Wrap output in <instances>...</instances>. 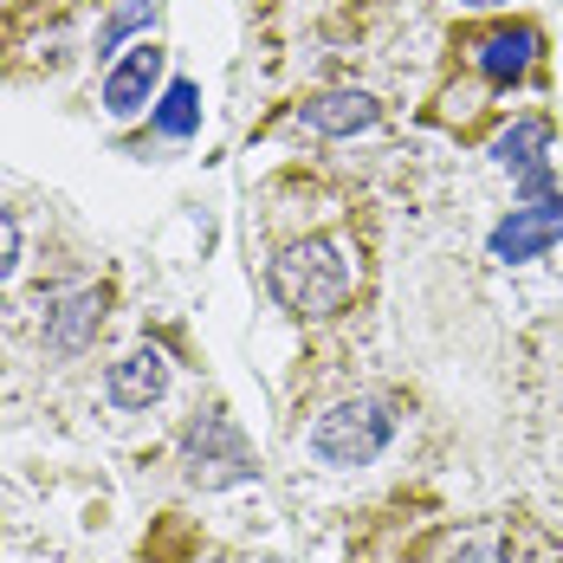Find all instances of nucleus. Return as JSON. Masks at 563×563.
<instances>
[{"mask_svg":"<svg viewBox=\"0 0 563 563\" xmlns=\"http://www.w3.org/2000/svg\"><path fill=\"white\" fill-rule=\"evenodd\" d=\"M273 298H279L285 311H298V318H331L343 311V298H350V260H343L338 240H298V246H285L279 260H273Z\"/></svg>","mask_w":563,"mask_h":563,"instance_id":"nucleus-1","label":"nucleus"},{"mask_svg":"<svg viewBox=\"0 0 563 563\" xmlns=\"http://www.w3.org/2000/svg\"><path fill=\"white\" fill-rule=\"evenodd\" d=\"M389 441H395V401H383V395H350L331 415H318V428H311V453L324 466H369Z\"/></svg>","mask_w":563,"mask_h":563,"instance_id":"nucleus-2","label":"nucleus"},{"mask_svg":"<svg viewBox=\"0 0 563 563\" xmlns=\"http://www.w3.org/2000/svg\"><path fill=\"white\" fill-rule=\"evenodd\" d=\"M181 473H188L201 493H221V486L253 479V473H260V460H253L246 434L227 421L221 408H208V415H195V421H188V434H181Z\"/></svg>","mask_w":563,"mask_h":563,"instance_id":"nucleus-3","label":"nucleus"},{"mask_svg":"<svg viewBox=\"0 0 563 563\" xmlns=\"http://www.w3.org/2000/svg\"><path fill=\"white\" fill-rule=\"evenodd\" d=\"M563 240V195H544V201H525V208H511L506 221L493 227V260H506V266H518V260H538V253H551Z\"/></svg>","mask_w":563,"mask_h":563,"instance_id":"nucleus-4","label":"nucleus"},{"mask_svg":"<svg viewBox=\"0 0 563 563\" xmlns=\"http://www.w3.org/2000/svg\"><path fill=\"white\" fill-rule=\"evenodd\" d=\"M466 46H473V65L486 71V85H511V78H525L531 58H538V26H525V20H499V26L473 33Z\"/></svg>","mask_w":563,"mask_h":563,"instance_id":"nucleus-5","label":"nucleus"},{"mask_svg":"<svg viewBox=\"0 0 563 563\" xmlns=\"http://www.w3.org/2000/svg\"><path fill=\"white\" fill-rule=\"evenodd\" d=\"M156 85H163V46L143 40V46H130V53L104 71V111L111 117H136L150 98H156Z\"/></svg>","mask_w":563,"mask_h":563,"instance_id":"nucleus-6","label":"nucleus"},{"mask_svg":"<svg viewBox=\"0 0 563 563\" xmlns=\"http://www.w3.org/2000/svg\"><path fill=\"white\" fill-rule=\"evenodd\" d=\"M169 389V356L150 343V350H130L123 363H111V376H104V395H111L117 408H150V401H163Z\"/></svg>","mask_w":563,"mask_h":563,"instance_id":"nucleus-7","label":"nucleus"},{"mask_svg":"<svg viewBox=\"0 0 563 563\" xmlns=\"http://www.w3.org/2000/svg\"><path fill=\"white\" fill-rule=\"evenodd\" d=\"M376 117H383V104H376L369 91H324V98L298 104V123L318 130V136H356V130H376Z\"/></svg>","mask_w":563,"mask_h":563,"instance_id":"nucleus-8","label":"nucleus"},{"mask_svg":"<svg viewBox=\"0 0 563 563\" xmlns=\"http://www.w3.org/2000/svg\"><path fill=\"white\" fill-rule=\"evenodd\" d=\"M98 318H104V291H71L46 318V343H53L58 356H78L91 343V331H98Z\"/></svg>","mask_w":563,"mask_h":563,"instance_id":"nucleus-9","label":"nucleus"},{"mask_svg":"<svg viewBox=\"0 0 563 563\" xmlns=\"http://www.w3.org/2000/svg\"><path fill=\"white\" fill-rule=\"evenodd\" d=\"M544 150H551V123H544V117H518L506 136L493 143V163L531 175V169H544Z\"/></svg>","mask_w":563,"mask_h":563,"instance_id":"nucleus-10","label":"nucleus"},{"mask_svg":"<svg viewBox=\"0 0 563 563\" xmlns=\"http://www.w3.org/2000/svg\"><path fill=\"white\" fill-rule=\"evenodd\" d=\"M156 130L175 136V143H188V136L201 130V91H195L188 78H175L169 91H163V104H156Z\"/></svg>","mask_w":563,"mask_h":563,"instance_id":"nucleus-11","label":"nucleus"},{"mask_svg":"<svg viewBox=\"0 0 563 563\" xmlns=\"http://www.w3.org/2000/svg\"><path fill=\"white\" fill-rule=\"evenodd\" d=\"M150 20H156V0H130L123 13H111V20H104V33H98V53H117V46H123L136 26H150Z\"/></svg>","mask_w":563,"mask_h":563,"instance_id":"nucleus-12","label":"nucleus"},{"mask_svg":"<svg viewBox=\"0 0 563 563\" xmlns=\"http://www.w3.org/2000/svg\"><path fill=\"white\" fill-rule=\"evenodd\" d=\"M453 563H518V551H511L506 538H466L453 551Z\"/></svg>","mask_w":563,"mask_h":563,"instance_id":"nucleus-13","label":"nucleus"},{"mask_svg":"<svg viewBox=\"0 0 563 563\" xmlns=\"http://www.w3.org/2000/svg\"><path fill=\"white\" fill-rule=\"evenodd\" d=\"M13 266H20V221L0 208V279H13Z\"/></svg>","mask_w":563,"mask_h":563,"instance_id":"nucleus-14","label":"nucleus"},{"mask_svg":"<svg viewBox=\"0 0 563 563\" xmlns=\"http://www.w3.org/2000/svg\"><path fill=\"white\" fill-rule=\"evenodd\" d=\"M466 7H499V0H466Z\"/></svg>","mask_w":563,"mask_h":563,"instance_id":"nucleus-15","label":"nucleus"}]
</instances>
